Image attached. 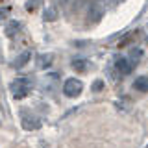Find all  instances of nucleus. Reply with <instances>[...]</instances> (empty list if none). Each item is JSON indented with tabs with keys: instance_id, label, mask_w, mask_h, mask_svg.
<instances>
[{
	"instance_id": "f257e3e1",
	"label": "nucleus",
	"mask_w": 148,
	"mask_h": 148,
	"mask_svg": "<svg viewBox=\"0 0 148 148\" xmlns=\"http://www.w3.org/2000/svg\"><path fill=\"white\" fill-rule=\"evenodd\" d=\"M30 89H32V82L28 80V78H17V80L11 82V85H9V91H11L13 98H17V100L24 98L28 92H30Z\"/></svg>"
},
{
	"instance_id": "f03ea898",
	"label": "nucleus",
	"mask_w": 148,
	"mask_h": 148,
	"mask_svg": "<svg viewBox=\"0 0 148 148\" xmlns=\"http://www.w3.org/2000/svg\"><path fill=\"white\" fill-rule=\"evenodd\" d=\"M82 91H83V83H82V80H78V78H69V80L63 83V92L69 98L80 96Z\"/></svg>"
},
{
	"instance_id": "7ed1b4c3",
	"label": "nucleus",
	"mask_w": 148,
	"mask_h": 148,
	"mask_svg": "<svg viewBox=\"0 0 148 148\" xmlns=\"http://www.w3.org/2000/svg\"><path fill=\"white\" fill-rule=\"evenodd\" d=\"M104 4L98 2V0H95V2L89 6V22H98L102 15H104Z\"/></svg>"
},
{
	"instance_id": "20e7f679",
	"label": "nucleus",
	"mask_w": 148,
	"mask_h": 148,
	"mask_svg": "<svg viewBox=\"0 0 148 148\" xmlns=\"http://www.w3.org/2000/svg\"><path fill=\"white\" fill-rule=\"evenodd\" d=\"M21 122H22V128L24 130H37L41 126L39 120H37L32 113H28V111H21Z\"/></svg>"
},
{
	"instance_id": "39448f33",
	"label": "nucleus",
	"mask_w": 148,
	"mask_h": 148,
	"mask_svg": "<svg viewBox=\"0 0 148 148\" xmlns=\"http://www.w3.org/2000/svg\"><path fill=\"white\" fill-rule=\"evenodd\" d=\"M115 69H117V72L120 74V76H126V74L132 72L133 65L130 63L126 58H117V59H115Z\"/></svg>"
},
{
	"instance_id": "423d86ee",
	"label": "nucleus",
	"mask_w": 148,
	"mask_h": 148,
	"mask_svg": "<svg viewBox=\"0 0 148 148\" xmlns=\"http://www.w3.org/2000/svg\"><path fill=\"white\" fill-rule=\"evenodd\" d=\"M133 89H137L141 92H148V76H139L133 82Z\"/></svg>"
},
{
	"instance_id": "0eeeda50",
	"label": "nucleus",
	"mask_w": 148,
	"mask_h": 148,
	"mask_svg": "<svg viewBox=\"0 0 148 148\" xmlns=\"http://www.w3.org/2000/svg\"><path fill=\"white\" fill-rule=\"evenodd\" d=\"M30 58H32V52H28V50H26V52H22L21 56H17V59H15V63H13V65H15L17 69H22L28 61H30Z\"/></svg>"
},
{
	"instance_id": "6e6552de",
	"label": "nucleus",
	"mask_w": 148,
	"mask_h": 148,
	"mask_svg": "<svg viewBox=\"0 0 148 148\" xmlns=\"http://www.w3.org/2000/svg\"><path fill=\"white\" fill-rule=\"evenodd\" d=\"M72 67L76 69V71H80V72H85L87 69H89V61H87V59H83V58H76L72 61Z\"/></svg>"
},
{
	"instance_id": "1a4fd4ad",
	"label": "nucleus",
	"mask_w": 148,
	"mask_h": 148,
	"mask_svg": "<svg viewBox=\"0 0 148 148\" xmlns=\"http://www.w3.org/2000/svg\"><path fill=\"white\" fill-rule=\"evenodd\" d=\"M52 59H54V56L52 54H41L39 56V67L41 69H46V67H50V65H52Z\"/></svg>"
},
{
	"instance_id": "9d476101",
	"label": "nucleus",
	"mask_w": 148,
	"mask_h": 148,
	"mask_svg": "<svg viewBox=\"0 0 148 148\" xmlns=\"http://www.w3.org/2000/svg\"><path fill=\"white\" fill-rule=\"evenodd\" d=\"M56 18H58V9L56 8H46L45 9V21H56Z\"/></svg>"
},
{
	"instance_id": "9b49d317",
	"label": "nucleus",
	"mask_w": 148,
	"mask_h": 148,
	"mask_svg": "<svg viewBox=\"0 0 148 148\" xmlns=\"http://www.w3.org/2000/svg\"><path fill=\"white\" fill-rule=\"evenodd\" d=\"M18 28H21V22L11 21V22L8 24V28H6V34H8V35H15L17 32H18Z\"/></svg>"
},
{
	"instance_id": "f8f14e48",
	"label": "nucleus",
	"mask_w": 148,
	"mask_h": 148,
	"mask_svg": "<svg viewBox=\"0 0 148 148\" xmlns=\"http://www.w3.org/2000/svg\"><path fill=\"white\" fill-rule=\"evenodd\" d=\"M141 56H143V52H141L139 48H137V50H132V52H130V59H128V61L132 63V65H133V63L137 65V61H139V58H141Z\"/></svg>"
},
{
	"instance_id": "ddd939ff",
	"label": "nucleus",
	"mask_w": 148,
	"mask_h": 148,
	"mask_svg": "<svg viewBox=\"0 0 148 148\" xmlns=\"http://www.w3.org/2000/svg\"><path fill=\"white\" fill-rule=\"evenodd\" d=\"M8 13H9V9H8V8H0V22H2L4 18L8 17Z\"/></svg>"
},
{
	"instance_id": "4468645a",
	"label": "nucleus",
	"mask_w": 148,
	"mask_h": 148,
	"mask_svg": "<svg viewBox=\"0 0 148 148\" xmlns=\"http://www.w3.org/2000/svg\"><path fill=\"white\" fill-rule=\"evenodd\" d=\"M102 85H104L102 82H95V85H92V89H95V91H100V89H102Z\"/></svg>"
},
{
	"instance_id": "2eb2a0df",
	"label": "nucleus",
	"mask_w": 148,
	"mask_h": 148,
	"mask_svg": "<svg viewBox=\"0 0 148 148\" xmlns=\"http://www.w3.org/2000/svg\"><path fill=\"white\" fill-rule=\"evenodd\" d=\"M145 148H148V145H146V146H145Z\"/></svg>"
}]
</instances>
